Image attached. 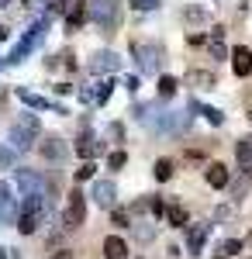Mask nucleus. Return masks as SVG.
<instances>
[{"label":"nucleus","instance_id":"obj_1","mask_svg":"<svg viewBox=\"0 0 252 259\" xmlns=\"http://www.w3.org/2000/svg\"><path fill=\"white\" fill-rule=\"evenodd\" d=\"M45 214H49V190H45V194H31V197H24L14 228H18L21 235H31V232H38V225H41Z\"/></svg>","mask_w":252,"mask_h":259},{"label":"nucleus","instance_id":"obj_2","mask_svg":"<svg viewBox=\"0 0 252 259\" xmlns=\"http://www.w3.org/2000/svg\"><path fill=\"white\" fill-rule=\"evenodd\" d=\"M90 21L97 24L100 31H117L121 28V0H90Z\"/></svg>","mask_w":252,"mask_h":259},{"label":"nucleus","instance_id":"obj_3","mask_svg":"<svg viewBox=\"0 0 252 259\" xmlns=\"http://www.w3.org/2000/svg\"><path fill=\"white\" fill-rule=\"evenodd\" d=\"M132 56L138 62V73H159L162 45H155V41H132Z\"/></svg>","mask_w":252,"mask_h":259},{"label":"nucleus","instance_id":"obj_4","mask_svg":"<svg viewBox=\"0 0 252 259\" xmlns=\"http://www.w3.org/2000/svg\"><path fill=\"white\" fill-rule=\"evenodd\" d=\"M38 135H41L38 118H35V114H24V118L11 128V145H14V149H31Z\"/></svg>","mask_w":252,"mask_h":259},{"label":"nucleus","instance_id":"obj_5","mask_svg":"<svg viewBox=\"0 0 252 259\" xmlns=\"http://www.w3.org/2000/svg\"><path fill=\"white\" fill-rule=\"evenodd\" d=\"M45 28H49V18H41L38 24H31V28H28V35H24V38L14 45V52L7 56V62H11V66H18V62L24 59V56H28L31 49H38V41L45 38Z\"/></svg>","mask_w":252,"mask_h":259},{"label":"nucleus","instance_id":"obj_6","mask_svg":"<svg viewBox=\"0 0 252 259\" xmlns=\"http://www.w3.org/2000/svg\"><path fill=\"white\" fill-rule=\"evenodd\" d=\"M87 221V194L83 190H73L69 197H66V211H62V225L69 228V232H76L79 225Z\"/></svg>","mask_w":252,"mask_h":259},{"label":"nucleus","instance_id":"obj_7","mask_svg":"<svg viewBox=\"0 0 252 259\" xmlns=\"http://www.w3.org/2000/svg\"><path fill=\"white\" fill-rule=\"evenodd\" d=\"M14 180H18V187H21L24 197H31V194H45V190H49V180L38 177L35 169H14Z\"/></svg>","mask_w":252,"mask_h":259},{"label":"nucleus","instance_id":"obj_8","mask_svg":"<svg viewBox=\"0 0 252 259\" xmlns=\"http://www.w3.org/2000/svg\"><path fill=\"white\" fill-rule=\"evenodd\" d=\"M18 197L11 194V183H0V225H18Z\"/></svg>","mask_w":252,"mask_h":259},{"label":"nucleus","instance_id":"obj_9","mask_svg":"<svg viewBox=\"0 0 252 259\" xmlns=\"http://www.w3.org/2000/svg\"><path fill=\"white\" fill-rule=\"evenodd\" d=\"M121 69V59H117V52H97L94 59H90V73H97V76H111V73H117Z\"/></svg>","mask_w":252,"mask_h":259},{"label":"nucleus","instance_id":"obj_10","mask_svg":"<svg viewBox=\"0 0 252 259\" xmlns=\"http://www.w3.org/2000/svg\"><path fill=\"white\" fill-rule=\"evenodd\" d=\"M232 69H235V76H252V49H245V45H235L232 49Z\"/></svg>","mask_w":252,"mask_h":259},{"label":"nucleus","instance_id":"obj_11","mask_svg":"<svg viewBox=\"0 0 252 259\" xmlns=\"http://www.w3.org/2000/svg\"><path fill=\"white\" fill-rule=\"evenodd\" d=\"M90 18V7H87V4H69V7H66V31H69V35H73V31H79V28H83V21Z\"/></svg>","mask_w":252,"mask_h":259},{"label":"nucleus","instance_id":"obj_12","mask_svg":"<svg viewBox=\"0 0 252 259\" xmlns=\"http://www.w3.org/2000/svg\"><path fill=\"white\" fill-rule=\"evenodd\" d=\"M207 235H211V225H190V232H187V252L190 256H200Z\"/></svg>","mask_w":252,"mask_h":259},{"label":"nucleus","instance_id":"obj_13","mask_svg":"<svg viewBox=\"0 0 252 259\" xmlns=\"http://www.w3.org/2000/svg\"><path fill=\"white\" fill-rule=\"evenodd\" d=\"M18 97L24 100L28 107H35V111H49V107H52L56 114H66V107H62V104H52L49 97H38V94H31V90H24V87L18 90Z\"/></svg>","mask_w":252,"mask_h":259},{"label":"nucleus","instance_id":"obj_14","mask_svg":"<svg viewBox=\"0 0 252 259\" xmlns=\"http://www.w3.org/2000/svg\"><path fill=\"white\" fill-rule=\"evenodd\" d=\"M38 149H41V156L49 162H62L66 159V145H62V139L59 135H49V139H41L38 142Z\"/></svg>","mask_w":252,"mask_h":259},{"label":"nucleus","instance_id":"obj_15","mask_svg":"<svg viewBox=\"0 0 252 259\" xmlns=\"http://www.w3.org/2000/svg\"><path fill=\"white\" fill-rule=\"evenodd\" d=\"M90 197L97 200L100 207H111L114 197H117V190H114V183H111V180H97V183H94V190H90Z\"/></svg>","mask_w":252,"mask_h":259},{"label":"nucleus","instance_id":"obj_16","mask_svg":"<svg viewBox=\"0 0 252 259\" xmlns=\"http://www.w3.org/2000/svg\"><path fill=\"white\" fill-rule=\"evenodd\" d=\"M76 152L83 159H90V156L100 152V145H97V139H94V132L87 128V121H83V132H79V139H76Z\"/></svg>","mask_w":252,"mask_h":259},{"label":"nucleus","instance_id":"obj_17","mask_svg":"<svg viewBox=\"0 0 252 259\" xmlns=\"http://www.w3.org/2000/svg\"><path fill=\"white\" fill-rule=\"evenodd\" d=\"M104 256L107 259H128V242L117 239V235H107L104 239Z\"/></svg>","mask_w":252,"mask_h":259},{"label":"nucleus","instance_id":"obj_18","mask_svg":"<svg viewBox=\"0 0 252 259\" xmlns=\"http://www.w3.org/2000/svg\"><path fill=\"white\" fill-rule=\"evenodd\" d=\"M235 162H238L242 169H252V135L235 142Z\"/></svg>","mask_w":252,"mask_h":259},{"label":"nucleus","instance_id":"obj_19","mask_svg":"<svg viewBox=\"0 0 252 259\" xmlns=\"http://www.w3.org/2000/svg\"><path fill=\"white\" fill-rule=\"evenodd\" d=\"M228 166H225V162H211V166H207V183H211V187H218V190H221V187H228Z\"/></svg>","mask_w":252,"mask_h":259},{"label":"nucleus","instance_id":"obj_20","mask_svg":"<svg viewBox=\"0 0 252 259\" xmlns=\"http://www.w3.org/2000/svg\"><path fill=\"white\" fill-rule=\"evenodd\" d=\"M187 83H194L200 90H214V87H218V76H214V73H204V69H190V73H187Z\"/></svg>","mask_w":252,"mask_h":259},{"label":"nucleus","instance_id":"obj_21","mask_svg":"<svg viewBox=\"0 0 252 259\" xmlns=\"http://www.w3.org/2000/svg\"><path fill=\"white\" fill-rule=\"evenodd\" d=\"M111 94H114V80L107 76V80L97 83V90H94V104H107V100H111Z\"/></svg>","mask_w":252,"mask_h":259},{"label":"nucleus","instance_id":"obj_22","mask_svg":"<svg viewBox=\"0 0 252 259\" xmlns=\"http://www.w3.org/2000/svg\"><path fill=\"white\" fill-rule=\"evenodd\" d=\"M235 252H242V242L228 239V242H221V245L214 249V259H228V256H235Z\"/></svg>","mask_w":252,"mask_h":259},{"label":"nucleus","instance_id":"obj_23","mask_svg":"<svg viewBox=\"0 0 252 259\" xmlns=\"http://www.w3.org/2000/svg\"><path fill=\"white\" fill-rule=\"evenodd\" d=\"M166 221H170L173 228H183V225L190 221V214H187V211H183L180 204H170V214H166Z\"/></svg>","mask_w":252,"mask_h":259},{"label":"nucleus","instance_id":"obj_24","mask_svg":"<svg viewBox=\"0 0 252 259\" xmlns=\"http://www.w3.org/2000/svg\"><path fill=\"white\" fill-rule=\"evenodd\" d=\"M152 177L159 180V183H166V180L173 177V162H170V159H155V166H152Z\"/></svg>","mask_w":252,"mask_h":259},{"label":"nucleus","instance_id":"obj_25","mask_svg":"<svg viewBox=\"0 0 252 259\" xmlns=\"http://www.w3.org/2000/svg\"><path fill=\"white\" fill-rule=\"evenodd\" d=\"M176 87H180L176 76H159V100H170L176 94Z\"/></svg>","mask_w":252,"mask_h":259},{"label":"nucleus","instance_id":"obj_26","mask_svg":"<svg viewBox=\"0 0 252 259\" xmlns=\"http://www.w3.org/2000/svg\"><path fill=\"white\" fill-rule=\"evenodd\" d=\"M94 173H97V166H94V162H83V166L76 169V187L83 183V180H94Z\"/></svg>","mask_w":252,"mask_h":259},{"label":"nucleus","instance_id":"obj_27","mask_svg":"<svg viewBox=\"0 0 252 259\" xmlns=\"http://www.w3.org/2000/svg\"><path fill=\"white\" fill-rule=\"evenodd\" d=\"M200 114L207 118V124H221V121H225V114H221L218 107H200Z\"/></svg>","mask_w":252,"mask_h":259},{"label":"nucleus","instance_id":"obj_28","mask_svg":"<svg viewBox=\"0 0 252 259\" xmlns=\"http://www.w3.org/2000/svg\"><path fill=\"white\" fill-rule=\"evenodd\" d=\"M124 162H128V156H124V152H121V149H117V152H111V156H107V166H111V169H121V166H124Z\"/></svg>","mask_w":252,"mask_h":259},{"label":"nucleus","instance_id":"obj_29","mask_svg":"<svg viewBox=\"0 0 252 259\" xmlns=\"http://www.w3.org/2000/svg\"><path fill=\"white\" fill-rule=\"evenodd\" d=\"M211 56H214V59H225V56H232V49H225V45H221V38H214L211 41Z\"/></svg>","mask_w":252,"mask_h":259},{"label":"nucleus","instance_id":"obj_30","mask_svg":"<svg viewBox=\"0 0 252 259\" xmlns=\"http://www.w3.org/2000/svg\"><path fill=\"white\" fill-rule=\"evenodd\" d=\"M152 214H155V218H166V214H170V204L159 200V197H152Z\"/></svg>","mask_w":252,"mask_h":259},{"label":"nucleus","instance_id":"obj_31","mask_svg":"<svg viewBox=\"0 0 252 259\" xmlns=\"http://www.w3.org/2000/svg\"><path fill=\"white\" fill-rule=\"evenodd\" d=\"M128 4H132L135 11H155V7H159V0H128Z\"/></svg>","mask_w":252,"mask_h":259},{"label":"nucleus","instance_id":"obj_32","mask_svg":"<svg viewBox=\"0 0 252 259\" xmlns=\"http://www.w3.org/2000/svg\"><path fill=\"white\" fill-rule=\"evenodd\" d=\"M0 166H14V149H0Z\"/></svg>","mask_w":252,"mask_h":259},{"label":"nucleus","instance_id":"obj_33","mask_svg":"<svg viewBox=\"0 0 252 259\" xmlns=\"http://www.w3.org/2000/svg\"><path fill=\"white\" fill-rule=\"evenodd\" d=\"M124 87H128L132 94H138V87H142V80H138V76H128V80H124Z\"/></svg>","mask_w":252,"mask_h":259},{"label":"nucleus","instance_id":"obj_34","mask_svg":"<svg viewBox=\"0 0 252 259\" xmlns=\"http://www.w3.org/2000/svg\"><path fill=\"white\" fill-rule=\"evenodd\" d=\"M79 100H83V104H94V90H90V87H83V90H79Z\"/></svg>","mask_w":252,"mask_h":259},{"label":"nucleus","instance_id":"obj_35","mask_svg":"<svg viewBox=\"0 0 252 259\" xmlns=\"http://www.w3.org/2000/svg\"><path fill=\"white\" fill-rule=\"evenodd\" d=\"M111 135H114V139L121 142V139H124V128H121V124H111Z\"/></svg>","mask_w":252,"mask_h":259},{"label":"nucleus","instance_id":"obj_36","mask_svg":"<svg viewBox=\"0 0 252 259\" xmlns=\"http://www.w3.org/2000/svg\"><path fill=\"white\" fill-rule=\"evenodd\" d=\"M245 114H249V121H252V87H249V94H245Z\"/></svg>","mask_w":252,"mask_h":259},{"label":"nucleus","instance_id":"obj_37","mask_svg":"<svg viewBox=\"0 0 252 259\" xmlns=\"http://www.w3.org/2000/svg\"><path fill=\"white\" fill-rule=\"evenodd\" d=\"M52 259H73V252H56Z\"/></svg>","mask_w":252,"mask_h":259},{"label":"nucleus","instance_id":"obj_38","mask_svg":"<svg viewBox=\"0 0 252 259\" xmlns=\"http://www.w3.org/2000/svg\"><path fill=\"white\" fill-rule=\"evenodd\" d=\"M4 38H7V28H0V41H4Z\"/></svg>","mask_w":252,"mask_h":259},{"label":"nucleus","instance_id":"obj_39","mask_svg":"<svg viewBox=\"0 0 252 259\" xmlns=\"http://www.w3.org/2000/svg\"><path fill=\"white\" fill-rule=\"evenodd\" d=\"M0 7H11V0H0Z\"/></svg>","mask_w":252,"mask_h":259},{"label":"nucleus","instance_id":"obj_40","mask_svg":"<svg viewBox=\"0 0 252 259\" xmlns=\"http://www.w3.org/2000/svg\"><path fill=\"white\" fill-rule=\"evenodd\" d=\"M0 259H7V249H0Z\"/></svg>","mask_w":252,"mask_h":259},{"label":"nucleus","instance_id":"obj_41","mask_svg":"<svg viewBox=\"0 0 252 259\" xmlns=\"http://www.w3.org/2000/svg\"><path fill=\"white\" fill-rule=\"evenodd\" d=\"M249 180H252V169H249Z\"/></svg>","mask_w":252,"mask_h":259}]
</instances>
